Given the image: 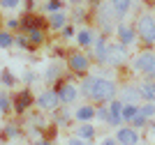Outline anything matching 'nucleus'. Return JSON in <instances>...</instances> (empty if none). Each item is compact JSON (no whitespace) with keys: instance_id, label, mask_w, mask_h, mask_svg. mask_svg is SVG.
<instances>
[{"instance_id":"17","label":"nucleus","mask_w":155,"mask_h":145,"mask_svg":"<svg viewBox=\"0 0 155 145\" xmlns=\"http://www.w3.org/2000/svg\"><path fill=\"white\" fill-rule=\"evenodd\" d=\"M74 136H79V138H84L91 143L93 138H95V127L91 125V122H81V125L74 129Z\"/></svg>"},{"instance_id":"8","label":"nucleus","mask_w":155,"mask_h":145,"mask_svg":"<svg viewBox=\"0 0 155 145\" xmlns=\"http://www.w3.org/2000/svg\"><path fill=\"white\" fill-rule=\"evenodd\" d=\"M116 37H118V42H120L123 46H132L137 39H139V35H137L134 25H127V23L120 21V23L116 25Z\"/></svg>"},{"instance_id":"2","label":"nucleus","mask_w":155,"mask_h":145,"mask_svg":"<svg viewBox=\"0 0 155 145\" xmlns=\"http://www.w3.org/2000/svg\"><path fill=\"white\" fill-rule=\"evenodd\" d=\"M137 35L146 46L155 44V14H139V19L134 23Z\"/></svg>"},{"instance_id":"23","label":"nucleus","mask_w":155,"mask_h":145,"mask_svg":"<svg viewBox=\"0 0 155 145\" xmlns=\"http://www.w3.org/2000/svg\"><path fill=\"white\" fill-rule=\"evenodd\" d=\"M137 113H139V104H125V106H123V122L130 125V122L134 120Z\"/></svg>"},{"instance_id":"38","label":"nucleus","mask_w":155,"mask_h":145,"mask_svg":"<svg viewBox=\"0 0 155 145\" xmlns=\"http://www.w3.org/2000/svg\"><path fill=\"white\" fill-rule=\"evenodd\" d=\"M7 30H16V28H19V25H21V21L19 19H7Z\"/></svg>"},{"instance_id":"36","label":"nucleus","mask_w":155,"mask_h":145,"mask_svg":"<svg viewBox=\"0 0 155 145\" xmlns=\"http://www.w3.org/2000/svg\"><path fill=\"white\" fill-rule=\"evenodd\" d=\"M35 81H37V74H35V71H26V74H23V83L30 85V83H35Z\"/></svg>"},{"instance_id":"21","label":"nucleus","mask_w":155,"mask_h":145,"mask_svg":"<svg viewBox=\"0 0 155 145\" xmlns=\"http://www.w3.org/2000/svg\"><path fill=\"white\" fill-rule=\"evenodd\" d=\"M60 71H63V67H60V65H51V67H49V69L44 71V81L49 83V85L58 83V78H60Z\"/></svg>"},{"instance_id":"35","label":"nucleus","mask_w":155,"mask_h":145,"mask_svg":"<svg viewBox=\"0 0 155 145\" xmlns=\"http://www.w3.org/2000/svg\"><path fill=\"white\" fill-rule=\"evenodd\" d=\"M65 145H91L88 140H84V138H79V136H72V138H67V143Z\"/></svg>"},{"instance_id":"25","label":"nucleus","mask_w":155,"mask_h":145,"mask_svg":"<svg viewBox=\"0 0 155 145\" xmlns=\"http://www.w3.org/2000/svg\"><path fill=\"white\" fill-rule=\"evenodd\" d=\"M19 136H21V127L14 125V122H7L5 131H2V138H19Z\"/></svg>"},{"instance_id":"19","label":"nucleus","mask_w":155,"mask_h":145,"mask_svg":"<svg viewBox=\"0 0 155 145\" xmlns=\"http://www.w3.org/2000/svg\"><path fill=\"white\" fill-rule=\"evenodd\" d=\"M65 25H67V14L65 12H56L49 16V28L51 30H63Z\"/></svg>"},{"instance_id":"29","label":"nucleus","mask_w":155,"mask_h":145,"mask_svg":"<svg viewBox=\"0 0 155 145\" xmlns=\"http://www.w3.org/2000/svg\"><path fill=\"white\" fill-rule=\"evenodd\" d=\"M109 115H111V111H109V104H102V106L95 111V118L100 122H109Z\"/></svg>"},{"instance_id":"12","label":"nucleus","mask_w":155,"mask_h":145,"mask_svg":"<svg viewBox=\"0 0 155 145\" xmlns=\"http://www.w3.org/2000/svg\"><path fill=\"white\" fill-rule=\"evenodd\" d=\"M95 58L100 65H107V60H109V42H107V37L104 35H97L95 39Z\"/></svg>"},{"instance_id":"15","label":"nucleus","mask_w":155,"mask_h":145,"mask_svg":"<svg viewBox=\"0 0 155 145\" xmlns=\"http://www.w3.org/2000/svg\"><path fill=\"white\" fill-rule=\"evenodd\" d=\"M95 111L97 108L93 106V104H84V106H79L77 111H74V118H77L79 122H91L93 118H95Z\"/></svg>"},{"instance_id":"39","label":"nucleus","mask_w":155,"mask_h":145,"mask_svg":"<svg viewBox=\"0 0 155 145\" xmlns=\"http://www.w3.org/2000/svg\"><path fill=\"white\" fill-rule=\"evenodd\" d=\"M143 83H153L155 85V71L153 74H143Z\"/></svg>"},{"instance_id":"1","label":"nucleus","mask_w":155,"mask_h":145,"mask_svg":"<svg viewBox=\"0 0 155 145\" xmlns=\"http://www.w3.org/2000/svg\"><path fill=\"white\" fill-rule=\"evenodd\" d=\"M116 92H118V88L111 78L97 76V83H95V90H93V95H91V101H95V104H109L111 99H116Z\"/></svg>"},{"instance_id":"27","label":"nucleus","mask_w":155,"mask_h":145,"mask_svg":"<svg viewBox=\"0 0 155 145\" xmlns=\"http://www.w3.org/2000/svg\"><path fill=\"white\" fill-rule=\"evenodd\" d=\"M12 108H14V101L9 99V95L7 92H0V113H12Z\"/></svg>"},{"instance_id":"41","label":"nucleus","mask_w":155,"mask_h":145,"mask_svg":"<svg viewBox=\"0 0 155 145\" xmlns=\"http://www.w3.org/2000/svg\"><path fill=\"white\" fill-rule=\"evenodd\" d=\"M30 145H51V140H44V138H37V140H32Z\"/></svg>"},{"instance_id":"32","label":"nucleus","mask_w":155,"mask_h":145,"mask_svg":"<svg viewBox=\"0 0 155 145\" xmlns=\"http://www.w3.org/2000/svg\"><path fill=\"white\" fill-rule=\"evenodd\" d=\"M14 46H19V49H32L30 42H28V35H16L14 37Z\"/></svg>"},{"instance_id":"16","label":"nucleus","mask_w":155,"mask_h":145,"mask_svg":"<svg viewBox=\"0 0 155 145\" xmlns=\"http://www.w3.org/2000/svg\"><path fill=\"white\" fill-rule=\"evenodd\" d=\"M111 7H114V12H116L118 19H125L132 9V0H109Z\"/></svg>"},{"instance_id":"40","label":"nucleus","mask_w":155,"mask_h":145,"mask_svg":"<svg viewBox=\"0 0 155 145\" xmlns=\"http://www.w3.org/2000/svg\"><path fill=\"white\" fill-rule=\"evenodd\" d=\"M100 145H120V143H118L116 138H104V140H102Z\"/></svg>"},{"instance_id":"10","label":"nucleus","mask_w":155,"mask_h":145,"mask_svg":"<svg viewBox=\"0 0 155 145\" xmlns=\"http://www.w3.org/2000/svg\"><path fill=\"white\" fill-rule=\"evenodd\" d=\"M116 140L120 145H139V131H137L134 127H118Z\"/></svg>"},{"instance_id":"5","label":"nucleus","mask_w":155,"mask_h":145,"mask_svg":"<svg viewBox=\"0 0 155 145\" xmlns=\"http://www.w3.org/2000/svg\"><path fill=\"white\" fill-rule=\"evenodd\" d=\"M132 67L139 74H153L155 71V51H141V53H137L134 60H132Z\"/></svg>"},{"instance_id":"14","label":"nucleus","mask_w":155,"mask_h":145,"mask_svg":"<svg viewBox=\"0 0 155 145\" xmlns=\"http://www.w3.org/2000/svg\"><path fill=\"white\" fill-rule=\"evenodd\" d=\"M120 101L123 104H139L141 101V90L137 88V85H125L123 95H120Z\"/></svg>"},{"instance_id":"30","label":"nucleus","mask_w":155,"mask_h":145,"mask_svg":"<svg viewBox=\"0 0 155 145\" xmlns=\"http://www.w3.org/2000/svg\"><path fill=\"white\" fill-rule=\"evenodd\" d=\"M44 9H46V12H51V14H56V12H63V0H46Z\"/></svg>"},{"instance_id":"37","label":"nucleus","mask_w":155,"mask_h":145,"mask_svg":"<svg viewBox=\"0 0 155 145\" xmlns=\"http://www.w3.org/2000/svg\"><path fill=\"white\" fill-rule=\"evenodd\" d=\"M84 16H86V9H84V7H77V9H74V21H79V23H81V21H84Z\"/></svg>"},{"instance_id":"11","label":"nucleus","mask_w":155,"mask_h":145,"mask_svg":"<svg viewBox=\"0 0 155 145\" xmlns=\"http://www.w3.org/2000/svg\"><path fill=\"white\" fill-rule=\"evenodd\" d=\"M32 92L30 90H21V92H16V97H14V113H19V115H23L28 111V108L32 106Z\"/></svg>"},{"instance_id":"6","label":"nucleus","mask_w":155,"mask_h":145,"mask_svg":"<svg viewBox=\"0 0 155 145\" xmlns=\"http://www.w3.org/2000/svg\"><path fill=\"white\" fill-rule=\"evenodd\" d=\"M35 104H37L44 113H56L58 111V106H60V97H58V92L56 90H44V92H39V97L35 99Z\"/></svg>"},{"instance_id":"7","label":"nucleus","mask_w":155,"mask_h":145,"mask_svg":"<svg viewBox=\"0 0 155 145\" xmlns=\"http://www.w3.org/2000/svg\"><path fill=\"white\" fill-rule=\"evenodd\" d=\"M56 92H58V97H60V104H65V106L74 104V101H77V97L81 95L77 85H72V83H67V81L58 83V85H56Z\"/></svg>"},{"instance_id":"26","label":"nucleus","mask_w":155,"mask_h":145,"mask_svg":"<svg viewBox=\"0 0 155 145\" xmlns=\"http://www.w3.org/2000/svg\"><path fill=\"white\" fill-rule=\"evenodd\" d=\"M14 37H16V35H12L9 30H0V49H12Z\"/></svg>"},{"instance_id":"44","label":"nucleus","mask_w":155,"mask_h":145,"mask_svg":"<svg viewBox=\"0 0 155 145\" xmlns=\"http://www.w3.org/2000/svg\"><path fill=\"white\" fill-rule=\"evenodd\" d=\"M153 14H155V2H153Z\"/></svg>"},{"instance_id":"24","label":"nucleus","mask_w":155,"mask_h":145,"mask_svg":"<svg viewBox=\"0 0 155 145\" xmlns=\"http://www.w3.org/2000/svg\"><path fill=\"white\" fill-rule=\"evenodd\" d=\"M0 83H2V88H14L16 85V76L9 69H2L0 71Z\"/></svg>"},{"instance_id":"33","label":"nucleus","mask_w":155,"mask_h":145,"mask_svg":"<svg viewBox=\"0 0 155 145\" xmlns=\"http://www.w3.org/2000/svg\"><path fill=\"white\" fill-rule=\"evenodd\" d=\"M21 5V0H0V7L2 9H16Z\"/></svg>"},{"instance_id":"13","label":"nucleus","mask_w":155,"mask_h":145,"mask_svg":"<svg viewBox=\"0 0 155 145\" xmlns=\"http://www.w3.org/2000/svg\"><path fill=\"white\" fill-rule=\"evenodd\" d=\"M97 39V32L93 30V28H84V30L77 32V44L81 46V49H91L93 44H95Z\"/></svg>"},{"instance_id":"42","label":"nucleus","mask_w":155,"mask_h":145,"mask_svg":"<svg viewBox=\"0 0 155 145\" xmlns=\"http://www.w3.org/2000/svg\"><path fill=\"white\" fill-rule=\"evenodd\" d=\"M70 5H84V2H88V0H67Z\"/></svg>"},{"instance_id":"43","label":"nucleus","mask_w":155,"mask_h":145,"mask_svg":"<svg viewBox=\"0 0 155 145\" xmlns=\"http://www.w3.org/2000/svg\"><path fill=\"white\" fill-rule=\"evenodd\" d=\"M148 127H150V131H153V134H155V122H150V125H148Z\"/></svg>"},{"instance_id":"3","label":"nucleus","mask_w":155,"mask_h":145,"mask_svg":"<svg viewBox=\"0 0 155 145\" xmlns=\"http://www.w3.org/2000/svg\"><path fill=\"white\" fill-rule=\"evenodd\" d=\"M116 12H114V7H111V2L107 0V2H100V7H97V23L102 25L104 35H111V32H116Z\"/></svg>"},{"instance_id":"31","label":"nucleus","mask_w":155,"mask_h":145,"mask_svg":"<svg viewBox=\"0 0 155 145\" xmlns=\"http://www.w3.org/2000/svg\"><path fill=\"white\" fill-rule=\"evenodd\" d=\"M141 113L148 118V120H153L155 118V104L153 101H143V106H141Z\"/></svg>"},{"instance_id":"28","label":"nucleus","mask_w":155,"mask_h":145,"mask_svg":"<svg viewBox=\"0 0 155 145\" xmlns=\"http://www.w3.org/2000/svg\"><path fill=\"white\" fill-rule=\"evenodd\" d=\"M130 125L134 127V129H143V127H148V125H150V120H148V118H146V115L141 113V106H139V113L134 115V120L130 122Z\"/></svg>"},{"instance_id":"45","label":"nucleus","mask_w":155,"mask_h":145,"mask_svg":"<svg viewBox=\"0 0 155 145\" xmlns=\"http://www.w3.org/2000/svg\"><path fill=\"white\" fill-rule=\"evenodd\" d=\"M0 145H2V143H0Z\"/></svg>"},{"instance_id":"18","label":"nucleus","mask_w":155,"mask_h":145,"mask_svg":"<svg viewBox=\"0 0 155 145\" xmlns=\"http://www.w3.org/2000/svg\"><path fill=\"white\" fill-rule=\"evenodd\" d=\"M95 83H97V76H84V78H81V85H79V92L91 99L93 90H95Z\"/></svg>"},{"instance_id":"9","label":"nucleus","mask_w":155,"mask_h":145,"mask_svg":"<svg viewBox=\"0 0 155 145\" xmlns=\"http://www.w3.org/2000/svg\"><path fill=\"white\" fill-rule=\"evenodd\" d=\"M125 62H127V46H123L120 42L118 44H109V60H107V65L109 67H120Z\"/></svg>"},{"instance_id":"20","label":"nucleus","mask_w":155,"mask_h":145,"mask_svg":"<svg viewBox=\"0 0 155 145\" xmlns=\"http://www.w3.org/2000/svg\"><path fill=\"white\" fill-rule=\"evenodd\" d=\"M26 35H28V42H30V46H32V49H35V46H39V44H44V30H42L39 25L30 28V30H28Z\"/></svg>"},{"instance_id":"4","label":"nucleus","mask_w":155,"mask_h":145,"mask_svg":"<svg viewBox=\"0 0 155 145\" xmlns=\"http://www.w3.org/2000/svg\"><path fill=\"white\" fill-rule=\"evenodd\" d=\"M91 62H93L91 55H86V53H70V55H67V69H70L72 74H77V76L88 74Z\"/></svg>"},{"instance_id":"34","label":"nucleus","mask_w":155,"mask_h":145,"mask_svg":"<svg viewBox=\"0 0 155 145\" xmlns=\"http://www.w3.org/2000/svg\"><path fill=\"white\" fill-rule=\"evenodd\" d=\"M60 32H63V39H72V37H77V30H74L72 25H65Z\"/></svg>"},{"instance_id":"46","label":"nucleus","mask_w":155,"mask_h":145,"mask_svg":"<svg viewBox=\"0 0 155 145\" xmlns=\"http://www.w3.org/2000/svg\"><path fill=\"white\" fill-rule=\"evenodd\" d=\"M153 46H155V44H153Z\"/></svg>"},{"instance_id":"22","label":"nucleus","mask_w":155,"mask_h":145,"mask_svg":"<svg viewBox=\"0 0 155 145\" xmlns=\"http://www.w3.org/2000/svg\"><path fill=\"white\" fill-rule=\"evenodd\" d=\"M139 90H141V101H153L155 104V85L153 83H143L141 81Z\"/></svg>"}]
</instances>
